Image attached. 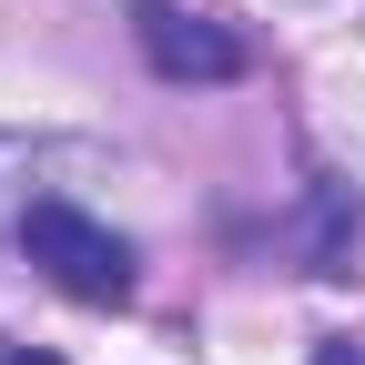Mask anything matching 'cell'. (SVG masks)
I'll list each match as a JSON object with an SVG mask.
<instances>
[{
    "instance_id": "obj_4",
    "label": "cell",
    "mask_w": 365,
    "mask_h": 365,
    "mask_svg": "<svg viewBox=\"0 0 365 365\" xmlns=\"http://www.w3.org/2000/svg\"><path fill=\"white\" fill-rule=\"evenodd\" d=\"M0 365H61V355H0Z\"/></svg>"
},
{
    "instance_id": "obj_2",
    "label": "cell",
    "mask_w": 365,
    "mask_h": 365,
    "mask_svg": "<svg viewBox=\"0 0 365 365\" xmlns=\"http://www.w3.org/2000/svg\"><path fill=\"white\" fill-rule=\"evenodd\" d=\"M132 41L163 81H234L244 71V41L203 11H182V0H132Z\"/></svg>"
},
{
    "instance_id": "obj_1",
    "label": "cell",
    "mask_w": 365,
    "mask_h": 365,
    "mask_svg": "<svg viewBox=\"0 0 365 365\" xmlns=\"http://www.w3.org/2000/svg\"><path fill=\"white\" fill-rule=\"evenodd\" d=\"M21 254L51 274L61 294H81V304H122L132 294V244L112 223H91L81 203H31L21 213Z\"/></svg>"
},
{
    "instance_id": "obj_3",
    "label": "cell",
    "mask_w": 365,
    "mask_h": 365,
    "mask_svg": "<svg viewBox=\"0 0 365 365\" xmlns=\"http://www.w3.org/2000/svg\"><path fill=\"white\" fill-rule=\"evenodd\" d=\"M314 365H365V355L355 345H314Z\"/></svg>"
}]
</instances>
